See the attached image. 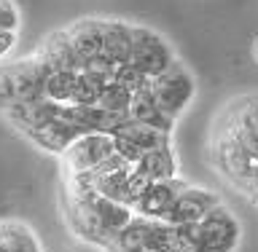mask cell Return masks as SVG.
I'll list each match as a JSON object with an SVG mask.
<instances>
[{"instance_id":"cell-1","label":"cell","mask_w":258,"mask_h":252,"mask_svg":"<svg viewBox=\"0 0 258 252\" xmlns=\"http://www.w3.org/2000/svg\"><path fill=\"white\" fill-rule=\"evenodd\" d=\"M177 51L148 24L81 16L22 59L0 64V118L38 150L59 156L84 134L145 124L172 134L151 86Z\"/></svg>"},{"instance_id":"cell-2","label":"cell","mask_w":258,"mask_h":252,"mask_svg":"<svg viewBox=\"0 0 258 252\" xmlns=\"http://www.w3.org/2000/svg\"><path fill=\"white\" fill-rule=\"evenodd\" d=\"M207 158L215 175L258 204V92L226 100L210 121Z\"/></svg>"},{"instance_id":"cell-3","label":"cell","mask_w":258,"mask_h":252,"mask_svg":"<svg viewBox=\"0 0 258 252\" xmlns=\"http://www.w3.org/2000/svg\"><path fill=\"white\" fill-rule=\"evenodd\" d=\"M62 209L73 236L97 249H105L110 239L132 220V209L105 199L76 177H62Z\"/></svg>"},{"instance_id":"cell-4","label":"cell","mask_w":258,"mask_h":252,"mask_svg":"<svg viewBox=\"0 0 258 252\" xmlns=\"http://www.w3.org/2000/svg\"><path fill=\"white\" fill-rule=\"evenodd\" d=\"M242 241V223L229 207L218 204L202 217L191 223V247L194 252H234Z\"/></svg>"},{"instance_id":"cell-5","label":"cell","mask_w":258,"mask_h":252,"mask_svg":"<svg viewBox=\"0 0 258 252\" xmlns=\"http://www.w3.org/2000/svg\"><path fill=\"white\" fill-rule=\"evenodd\" d=\"M221 204V196L213 193L210 188H199V185H191L185 183L180 185V191L175 193L172 204L167 207L164 217H161V223H169V225H191L202 220L210 209Z\"/></svg>"},{"instance_id":"cell-6","label":"cell","mask_w":258,"mask_h":252,"mask_svg":"<svg viewBox=\"0 0 258 252\" xmlns=\"http://www.w3.org/2000/svg\"><path fill=\"white\" fill-rule=\"evenodd\" d=\"M0 252H46L35 228L22 217H0Z\"/></svg>"},{"instance_id":"cell-7","label":"cell","mask_w":258,"mask_h":252,"mask_svg":"<svg viewBox=\"0 0 258 252\" xmlns=\"http://www.w3.org/2000/svg\"><path fill=\"white\" fill-rule=\"evenodd\" d=\"M0 30L8 32L22 30V8L16 0H0Z\"/></svg>"},{"instance_id":"cell-8","label":"cell","mask_w":258,"mask_h":252,"mask_svg":"<svg viewBox=\"0 0 258 252\" xmlns=\"http://www.w3.org/2000/svg\"><path fill=\"white\" fill-rule=\"evenodd\" d=\"M16 46H19V32L0 30V64H6L8 59H14Z\"/></svg>"},{"instance_id":"cell-9","label":"cell","mask_w":258,"mask_h":252,"mask_svg":"<svg viewBox=\"0 0 258 252\" xmlns=\"http://www.w3.org/2000/svg\"><path fill=\"white\" fill-rule=\"evenodd\" d=\"M250 56H253V62L258 64V32H255V38H253V43H250Z\"/></svg>"}]
</instances>
